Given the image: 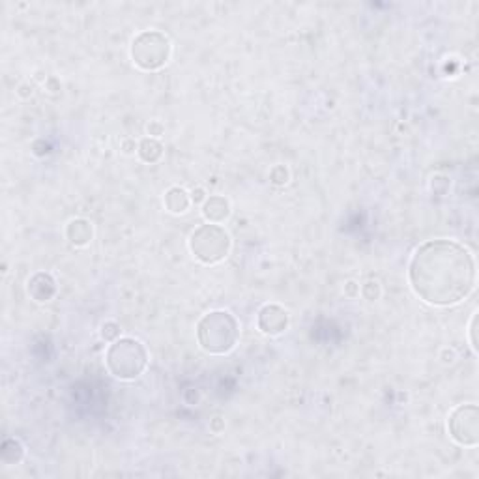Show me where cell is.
Listing matches in <instances>:
<instances>
[{"mask_svg":"<svg viewBox=\"0 0 479 479\" xmlns=\"http://www.w3.org/2000/svg\"><path fill=\"white\" fill-rule=\"evenodd\" d=\"M66 236L73 246H86L92 240V225L86 219H73L68 225Z\"/></svg>","mask_w":479,"mask_h":479,"instance_id":"30bf717a","label":"cell"},{"mask_svg":"<svg viewBox=\"0 0 479 479\" xmlns=\"http://www.w3.org/2000/svg\"><path fill=\"white\" fill-rule=\"evenodd\" d=\"M171 41L165 34L157 31L141 32L133 40L132 58L137 66L144 71H156L169 62Z\"/></svg>","mask_w":479,"mask_h":479,"instance_id":"5b68a950","label":"cell"},{"mask_svg":"<svg viewBox=\"0 0 479 479\" xmlns=\"http://www.w3.org/2000/svg\"><path fill=\"white\" fill-rule=\"evenodd\" d=\"M240 324L228 311H212L197 324V341L208 354H227L236 347Z\"/></svg>","mask_w":479,"mask_h":479,"instance_id":"7a4b0ae2","label":"cell"},{"mask_svg":"<svg viewBox=\"0 0 479 479\" xmlns=\"http://www.w3.org/2000/svg\"><path fill=\"white\" fill-rule=\"evenodd\" d=\"M107 369L120 380L139 379L148 365V352L141 341L132 337L118 339L105 354Z\"/></svg>","mask_w":479,"mask_h":479,"instance_id":"3957f363","label":"cell"},{"mask_svg":"<svg viewBox=\"0 0 479 479\" xmlns=\"http://www.w3.org/2000/svg\"><path fill=\"white\" fill-rule=\"evenodd\" d=\"M163 154V147L156 139H144V141L139 144V156H141L142 162L147 163H156Z\"/></svg>","mask_w":479,"mask_h":479,"instance_id":"7c38bea8","label":"cell"},{"mask_svg":"<svg viewBox=\"0 0 479 479\" xmlns=\"http://www.w3.org/2000/svg\"><path fill=\"white\" fill-rule=\"evenodd\" d=\"M189 204H191V199H189L187 191L182 189V187H171V189L165 193V206L169 212L184 214L187 212Z\"/></svg>","mask_w":479,"mask_h":479,"instance_id":"8fae6325","label":"cell"},{"mask_svg":"<svg viewBox=\"0 0 479 479\" xmlns=\"http://www.w3.org/2000/svg\"><path fill=\"white\" fill-rule=\"evenodd\" d=\"M148 133H150V135H154V137H159L163 133V130H162V126H159V124H150V126H148Z\"/></svg>","mask_w":479,"mask_h":479,"instance_id":"2e32d148","label":"cell"},{"mask_svg":"<svg viewBox=\"0 0 479 479\" xmlns=\"http://www.w3.org/2000/svg\"><path fill=\"white\" fill-rule=\"evenodd\" d=\"M195 258H199L204 264H217L223 258H227L231 251V236L223 227L216 223H208L195 228L189 240Z\"/></svg>","mask_w":479,"mask_h":479,"instance_id":"277c9868","label":"cell"},{"mask_svg":"<svg viewBox=\"0 0 479 479\" xmlns=\"http://www.w3.org/2000/svg\"><path fill=\"white\" fill-rule=\"evenodd\" d=\"M270 178H272L273 184H279V186H281V184H287L288 182V171L283 165L273 167L272 172H270Z\"/></svg>","mask_w":479,"mask_h":479,"instance_id":"4fadbf2b","label":"cell"},{"mask_svg":"<svg viewBox=\"0 0 479 479\" xmlns=\"http://www.w3.org/2000/svg\"><path fill=\"white\" fill-rule=\"evenodd\" d=\"M258 330L266 335H279L288 328V313L279 305H264L257 318Z\"/></svg>","mask_w":479,"mask_h":479,"instance_id":"52a82bcc","label":"cell"},{"mask_svg":"<svg viewBox=\"0 0 479 479\" xmlns=\"http://www.w3.org/2000/svg\"><path fill=\"white\" fill-rule=\"evenodd\" d=\"M193 201H195V202L206 201V197H204V191H202L201 187H199V189H193Z\"/></svg>","mask_w":479,"mask_h":479,"instance_id":"e0dca14e","label":"cell"},{"mask_svg":"<svg viewBox=\"0 0 479 479\" xmlns=\"http://www.w3.org/2000/svg\"><path fill=\"white\" fill-rule=\"evenodd\" d=\"M202 214H204L208 221L219 225V223H223L231 216V204L221 195H212V197H208L204 201V204H202Z\"/></svg>","mask_w":479,"mask_h":479,"instance_id":"9c48e42d","label":"cell"},{"mask_svg":"<svg viewBox=\"0 0 479 479\" xmlns=\"http://www.w3.org/2000/svg\"><path fill=\"white\" fill-rule=\"evenodd\" d=\"M118 333H120V328H118V324L116 322H105L103 324V328H101V335L107 341H112V339L118 337Z\"/></svg>","mask_w":479,"mask_h":479,"instance_id":"5bb4252c","label":"cell"},{"mask_svg":"<svg viewBox=\"0 0 479 479\" xmlns=\"http://www.w3.org/2000/svg\"><path fill=\"white\" fill-rule=\"evenodd\" d=\"M475 324H478V313H474L472 322H470V339H472V348H474V352H478V344H475Z\"/></svg>","mask_w":479,"mask_h":479,"instance_id":"9a60e30c","label":"cell"},{"mask_svg":"<svg viewBox=\"0 0 479 479\" xmlns=\"http://www.w3.org/2000/svg\"><path fill=\"white\" fill-rule=\"evenodd\" d=\"M451 438L460 446L475 448L479 444V410L475 404H460L448 418Z\"/></svg>","mask_w":479,"mask_h":479,"instance_id":"8992f818","label":"cell"},{"mask_svg":"<svg viewBox=\"0 0 479 479\" xmlns=\"http://www.w3.org/2000/svg\"><path fill=\"white\" fill-rule=\"evenodd\" d=\"M414 293L431 305L448 307L474 293L475 260L464 246L451 240H431L414 253L409 268Z\"/></svg>","mask_w":479,"mask_h":479,"instance_id":"6da1fadb","label":"cell"},{"mask_svg":"<svg viewBox=\"0 0 479 479\" xmlns=\"http://www.w3.org/2000/svg\"><path fill=\"white\" fill-rule=\"evenodd\" d=\"M56 285L55 279L49 273H36L28 281V294L34 298L36 302H49L55 296Z\"/></svg>","mask_w":479,"mask_h":479,"instance_id":"ba28073f","label":"cell"}]
</instances>
